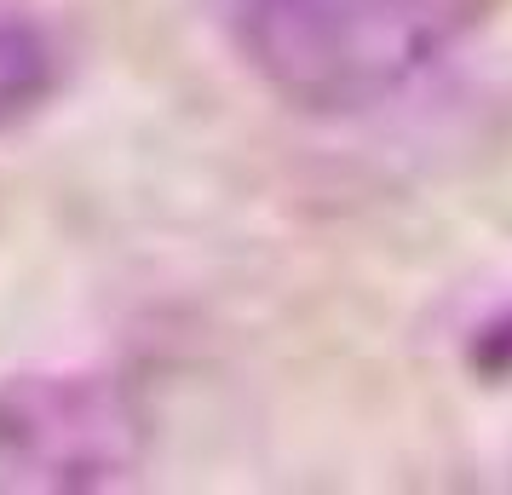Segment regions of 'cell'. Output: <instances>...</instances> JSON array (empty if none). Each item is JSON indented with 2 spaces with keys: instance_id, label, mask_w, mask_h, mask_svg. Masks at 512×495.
<instances>
[{
  "instance_id": "1",
  "label": "cell",
  "mask_w": 512,
  "mask_h": 495,
  "mask_svg": "<svg viewBox=\"0 0 512 495\" xmlns=\"http://www.w3.org/2000/svg\"><path fill=\"white\" fill-rule=\"evenodd\" d=\"M478 0H236L231 29L265 93L305 116H357L438 70Z\"/></svg>"
},
{
  "instance_id": "2",
  "label": "cell",
  "mask_w": 512,
  "mask_h": 495,
  "mask_svg": "<svg viewBox=\"0 0 512 495\" xmlns=\"http://www.w3.org/2000/svg\"><path fill=\"white\" fill-rule=\"evenodd\" d=\"M139 467V415L104 375L0 386V495H87Z\"/></svg>"
},
{
  "instance_id": "3",
  "label": "cell",
  "mask_w": 512,
  "mask_h": 495,
  "mask_svg": "<svg viewBox=\"0 0 512 495\" xmlns=\"http://www.w3.org/2000/svg\"><path fill=\"white\" fill-rule=\"evenodd\" d=\"M64 87V52L47 29L24 18H0V133L24 127Z\"/></svg>"
}]
</instances>
